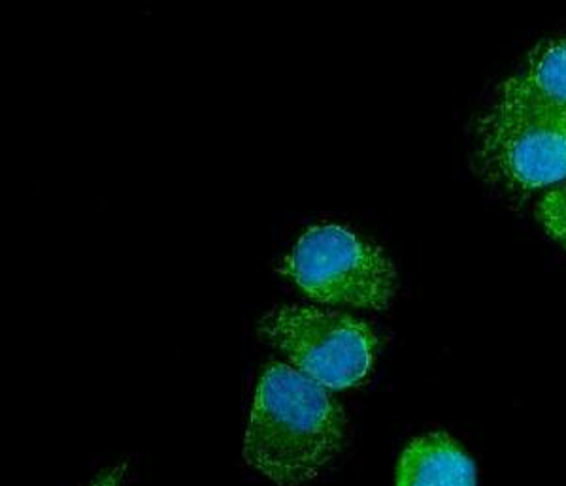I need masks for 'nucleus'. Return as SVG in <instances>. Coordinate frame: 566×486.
Wrapping results in <instances>:
<instances>
[{"label":"nucleus","instance_id":"6","mask_svg":"<svg viewBox=\"0 0 566 486\" xmlns=\"http://www.w3.org/2000/svg\"><path fill=\"white\" fill-rule=\"evenodd\" d=\"M397 486H478L476 466L453 437L434 432L405 448Z\"/></svg>","mask_w":566,"mask_h":486},{"label":"nucleus","instance_id":"7","mask_svg":"<svg viewBox=\"0 0 566 486\" xmlns=\"http://www.w3.org/2000/svg\"><path fill=\"white\" fill-rule=\"evenodd\" d=\"M538 218L546 231L566 247V180L547 192L538 208Z\"/></svg>","mask_w":566,"mask_h":486},{"label":"nucleus","instance_id":"2","mask_svg":"<svg viewBox=\"0 0 566 486\" xmlns=\"http://www.w3.org/2000/svg\"><path fill=\"white\" fill-rule=\"evenodd\" d=\"M283 274L323 304L384 309L397 287L391 261L380 247L335 226H314L285 258Z\"/></svg>","mask_w":566,"mask_h":486},{"label":"nucleus","instance_id":"4","mask_svg":"<svg viewBox=\"0 0 566 486\" xmlns=\"http://www.w3.org/2000/svg\"><path fill=\"white\" fill-rule=\"evenodd\" d=\"M482 155L490 172L520 189L566 180V116L501 106L483 122Z\"/></svg>","mask_w":566,"mask_h":486},{"label":"nucleus","instance_id":"3","mask_svg":"<svg viewBox=\"0 0 566 486\" xmlns=\"http://www.w3.org/2000/svg\"><path fill=\"white\" fill-rule=\"evenodd\" d=\"M261 334L296 370L331 391L363 383L378 351L367 323L317 307H282L264 317Z\"/></svg>","mask_w":566,"mask_h":486},{"label":"nucleus","instance_id":"8","mask_svg":"<svg viewBox=\"0 0 566 486\" xmlns=\"http://www.w3.org/2000/svg\"><path fill=\"white\" fill-rule=\"evenodd\" d=\"M123 472H125V464L112 467V469H106V472L98 475L97 479L93 480L90 486H119L122 485Z\"/></svg>","mask_w":566,"mask_h":486},{"label":"nucleus","instance_id":"5","mask_svg":"<svg viewBox=\"0 0 566 486\" xmlns=\"http://www.w3.org/2000/svg\"><path fill=\"white\" fill-rule=\"evenodd\" d=\"M499 104L566 116V36L538 45L525 68L504 84Z\"/></svg>","mask_w":566,"mask_h":486},{"label":"nucleus","instance_id":"1","mask_svg":"<svg viewBox=\"0 0 566 486\" xmlns=\"http://www.w3.org/2000/svg\"><path fill=\"white\" fill-rule=\"evenodd\" d=\"M344 424V411L322 384L290 366L271 364L255 392L245 462L276 485H303L340 451Z\"/></svg>","mask_w":566,"mask_h":486}]
</instances>
